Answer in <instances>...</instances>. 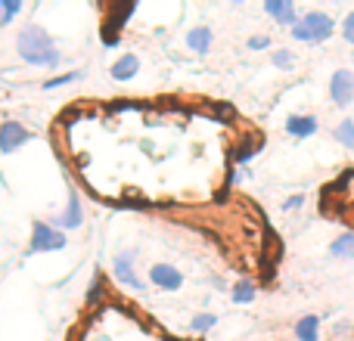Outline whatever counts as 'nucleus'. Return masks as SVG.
<instances>
[{"label": "nucleus", "instance_id": "15", "mask_svg": "<svg viewBox=\"0 0 354 341\" xmlns=\"http://www.w3.org/2000/svg\"><path fill=\"white\" fill-rule=\"evenodd\" d=\"M233 301H236V304H249V301H255V282L239 280L236 286H233Z\"/></svg>", "mask_w": 354, "mask_h": 341}, {"label": "nucleus", "instance_id": "24", "mask_svg": "<svg viewBox=\"0 0 354 341\" xmlns=\"http://www.w3.org/2000/svg\"><path fill=\"white\" fill-rule=\"evenodd\" d=\"M97 295H100V280H93L91 289H87V304H93V301H97Z\"/></svg>", "mask_w": 354, "mask_h": 341}, {"label": "nucleus", "instance_id": "17", "mask_svg": "<svg viewBox=\"0 0 354 341\" xmlns=\"http://www.w3.org/2000/svg\"><path fill=\"white\" fill-rule=\"evenodd\" d=\"M22 12V3L19 0H0V25H10L12 16Z\"/></svg>", "mask_w": 354, "mask_h": 341}, {"label": "nucleus", "instance_id": "25", "mask_svg": "<svg viewBox=\"0 0 354 341\" xmlns=\"http://www.w3.org/2000/svg\"><path fill=\"white\" fill-rule=\"evenodd\" d=\"M301 202H305V199H301V195H292V199H289V202H286V205H283V208H286V211H292V208H299Z\"/></svg>", "mask_w": 354, "mask_h": 341}, {"label": "nucleus", "instance_id": "8", "mask_svg": "<svg viewBox=\"0 0 354 341\" xmlns=\"http://www.w3.org/2000/svg\"><path fill=\"white\" fill-rule=\"evenodd\" d=\"M81 224H84V208H81V199H78V195H68L66 208L56 214L53 226H56V230H78Z\"/></svg>", "mask_w": 354, "mask_h": 341}, {"label": "nucleus", "instance_id": "11", "mask_svg": "<svg viewBox=\"0 0 354 341\" xmlns=\"http://www.w3.org/2000/svg\"><path fill=\"white\" fill-rule=\"evenodd\" d=\"M212 28L208 25H196V28L187 31V47L193 50V53H208V47H212Z\"/></svg>", "mask_w": 354, "mask_h": 341}, {"label": "nucleus", "instance_id": "2", "mask_svg": "<svg viewBox=\"0 0 354 341\" xmlns=\"http://www.w3.org/2000/svg\"><path fill=\"white\" fill-rule=\"evenodd\" d=\"M333 28H336L333 16H326L324 10H311L292 25V37L301 43H324L333 37Z\"/></svg>", "mask_w": 354, "mask_h": 341}, {"label": "nucleus", "instance_id": "3", "mask_svg": "<svg viewBox=\"0 0 354 341\" xmlns=\"http://www.w3.org/2000/svg\"><path fill=\"white\" fill-rule=\"evenodd\" d=\"M68 239L62 230H56L53 224H47V220H37L35 226H31V242H28V255H37V251H59L66 249Z\"/></svg>", "mask_w": 354, "mask_h": 341}, {"label": "nucleus", "instance_id": "4", "mask_svg": "<svg viewBox=\"0 0 354 341\" xmlns=\"http://www.w3.org/2000/svg\"><path fill=\"white\" fill-rule=\"evenodd\" d=\"M134 257H137V251H118V255L112 257V276H115L122 286L134 289V292H143V282L137 280V273H134Z\"/></svg>", "mask_w": 354, "mask_h": 341}, {"label": "nucleus", "instance_id": "20", "mask_svg": "<svg viewBox=\"0 0 354 341\" xmlns=\"http://www.w3.org/2000/svg\"><path fill=\"white\" fill-rule=\"evenodd\" d=\"M292 53H289V50H277V53H274V66H280V68H289V66H292Z\"/></svg>", "mask_w": 354, "mask_h": 341}, {"label": "nucleus", "instance_id": "10", "mask_svg": "<svg viewBox=\"0 0 354 341\" xmlns=\"http://www.w3.org/2000/svg\"><path fill=\"white\" fill-rule=\"evenodd\" d=\"M317 118L314 115H289L286 118V134L295 137V140H305V137H314L317 134Z\"/></svg>", "mask_w": 354, "mask_h": 341}, {"label": "nucleus", "instance_id": "7", "mask_svg": "<svg viewBox=\"0 0 354 341\" xmlns=\"http://www.w3.org/2000/svg\"><path fill=\"white\" fill-rule=\"evenodd\" d=\"M149 282L156 289H162V292H177L183 286V273L177 267H171V264H153L149 267Z\"/></svg>", "mask_w": 354, "mask_h": 341}, {"label": "nucleus", "instance_id": "22", "mask_svg": "<svg viewBox=\"0 0 354 341\" xmlns=\"http://www.w3.org/2000/svg\"><path fill=\"white\" fill-rule=\"evenodd\" d=\"M264 47H270V37H264V35L249 37V50H264Z\"/></svg>", "mask_w": 354, "mask_h": 341}, {"label": "nucleus", "instance_id": "23", "mask_svg": "<svg viewBox=\"0 0 354 341\" xmlns=\"http://www.w3.org/2000/svg\"><path fill=\"white\" fill-rule=\"evenodd\" d=\"M258 153V149H252V146H243V149H239V153H236V162H239V165H243V162H249L252 159V155H255Z\"/></svg>", "mask_w": 354, "mask_h": 341}, {"label": "nucleus", "instance_id": "26", "mask_svg": "<svg viewBox=\"0 0 354 341\" xmlns=\"http://www.w3.org/2000/svg\"><path fill=\"white\" fill-rule=\"evenodd\" d=\"M97 341H109V338H106V335H100V338H97Z\"/></svg>", "mask_w": 354, "mask_h": 341}, {"label": "nucleus", "instance_id": "18", "mask_svg": "<svg viewBox=\"0 0 354 341\" xmlns=\"http://www.w3.org/2000/svg\"><path fill=\"white\" fill-rule=\"evenodd\" d=\"M214 323H218V317H214V313H196V317H193V332H208Z\"/></svg>", "mask_w": 354, "mask_h": 341}, {"label": "nucleus", "instance_id": "21", "mask_svg": "<svg viewBox=\"0 0 354 341\" xmlns=\"http://www.w3.org/2000/svg\"><path fill=\"white\" fill-rule=\"evenodd\" d=\"M342 35H345V41L354 43V10L345 16V22H342Z\"/></svg>", "mask_w": 354, "mask_h": 341}, {"label": "nucleus", "instance_id": "13", "mask_svg": "<svg viewBox=\"0 0 354 341\" xmlns=\"http://www.w3.org/2000/svg\"><path fill=\"white\" fill-rule=\"evenodd\" d=\"M295 338L299 341H317L320 338V317H301L295 323Z\"/></svg>", "mask_w": 354, "mask_h": 341}, {"label": "nucleus", "instance_id": "6", "mask_svg": "<svg viewBox=\"0 0 354 341\" xmlns=\"http://www.w3.org/2000/svg\"><path fill=\"white\" fill-rule=\"evenodd\" d=\"M330 97L336 106H351L354 99V72H348V68H339L336 75L330 78Z\"/></svg>", "mask_w": 354, "mask_h": 341}, {"label": "nucleus", "instance_id": "16", "mask_svg": "<svg viewBox=\"0 0 354 341\" xmlns=\"http://www.w3.org/2000/svg\"><path fill=\"white\" fill-rule=\"evenodd\" d=\"M333 140H339L345 149H354V121H351V118H348V121H342L336 130H333Z\"/></svg>", "mask_w": 354, "mask_h": 341}, {"label": "nucleus", "instance_id": "14", "mask_svg": "<svg viewBox=\"0 0 354 341\" xmlns=\"http://www.w3.org/2000/svg\"><path fill=\"white\" fill-rule=\"evenodd\" d=\"M333 257H354V233H342L336 242L330 245Z\"/></svg>", "mask_w": 354, "mask_h": 341}, {"label": "nucleus", "instance_id": "1", "mask_svg": "<svg viewBox=\"0 0 354 341\" xmlns=\"http://www.w3.org/2000/svg\"><path fill=\"white\" fill-rule=\"evenodd\" d=\"M16 47H19V56L35 68H56L62 62V53L56 50L53 37L41 25H25L16 37Z\"/></svg>", "mask_w": 354, "mask_h": 341}, {"label": "nucleus", "instance_id": "5", "mask_svg": "<svg viewBox=\"0 0 354 341\" xmlns=\"http://www.w3.org/2000/svg\"><path fill=\"white\" fill-rule=\"evenodd\" d=\"M28 140H31V130H25L19 121H3L0 124V153L3 155L22 149Z\"/></svg>", "mask_w": 354, "mask_h": 341}, {"label": "nucleus", "instance_id": "19", "mask_svg": "<svg viewBox=\"0 0 354 341\" xmlns=\"http://www.w3.org/2000/svg\"><path fill=\"white\" fill-rule=\"evenodd\" d=\"M81 78V72H68V75H59V78H50L47 84V90H56V87H62V84H72V81H78Z\"/></svg>", "mask_w": 354, "mask_h": 341}, {"label": "nucleus", "instance_id": "9", "mask_svg": "<svg viewBox=\"0 0 354 341\" xmlns=\"http://www.w3.org/2000/svg\"><path fill=\"white\" fill-rule=\"evenodd\" d=\"M264 12L274 16L277 25H289V28H292V25L299 22V12H295L292 0H268V3H264Z\"/></svg>", "mask_w": 354, "mask_h": 341}, {"label": "nucleus", "instance_id": "12", "mask_svg": "<svg viewBox=\"0 0 354 341\" xmlns=\"http://www.w3.org/2000/svg\"><path fill=\"white\" fill-rule=\"evenodd\" d=\"M137 72H140V59H137L134 53H124L122 59L112 66V78L115 81H131Z\"/></svg>", "mask_w": 354, "mask_h": 341}]
</instances>
